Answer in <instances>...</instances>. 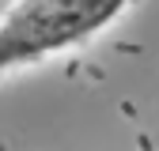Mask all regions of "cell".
<instances>
[{
  "instance_id": "cell-1",
  "label": "cell",
  "mask_w": 159,
  "mask_h": 151,
  "mask_svg": "<svg viewBox=\"0 0 159 151\" xmlns=\"http://www.w3.org/2000/svg\"><path fill=\"white\" fill-rule=\"evenodd\" d=\"M133 0H11L0 19V68H27L91 42Z\"/></svg>"
}]
</instances>
